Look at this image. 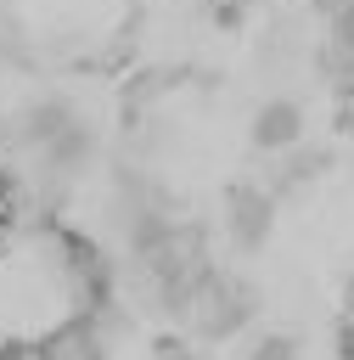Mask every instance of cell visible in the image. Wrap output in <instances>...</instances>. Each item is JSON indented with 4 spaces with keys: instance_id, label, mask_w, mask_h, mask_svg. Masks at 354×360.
I'll list each match as a JSON object with an SVG mask.
<instances>
[{
    "instance_id": "obj_1",
    "label": "cell",
    "mask_w": 354,
    "mask_h": 360,
    "mask_svg": "<svg viewBox=\"0 0 354 360\" xmlns=\"http://www.w3.org/2000/svg\"><path fill=\"white\" fill-rule=\"evenodd\" d=\"M258 309H264V298H258L253 281H242V276H230V270H202V281L191 287V304H185L180 321H185L202 343H225V338H236L242 326H253Z\"/></svg>"
},
{
    "instance_id": "obj_7",
    "label": "cell",
    "mask_w": 354,
    "mask_h": 360,
    "mask_svg": "<svg viewBox=\"0 0 354 360\" xmlns=\"http://www.w3.org/2000/svg\"><path fill=\"white\" fill-rule=\"evenodd\" d=\"M185 79H191L185 68H140V73H129V79H124V112H140V107H152L157 96L180 90Z\"/></svg>"
},
{
    "instance_id": "obj_11",
    "label": "cell",
    "mask_w": 354,
    "mask_h": 360,
    "mask_svg": "<svg viewBox=\"0 0 354 360\" xmlns=\"http://www.w3.org/2000/svg\"><path fill=\"white\" fill-rule=\"evenodd\" d=\"M332 343H337V360H354V315H343L332 326Z\"/></svg>"
},
{
    "instance_id": "obj_9",
    "label": "cell",
    "mask_w": 354,
    "mask_h": 360,
    "mask_svg": "<svg viewBox=\"0 0 354 360\" xmlns=\"http://www.w3.org/2000/svg\"><path fill=\"white\" fill-rule=\"evenodd\" d=\"M247 360H303V343L292 332H258L253 349H247Z\"/></svg>"
},
{
    "instance_id": "obj_4",
    "label": "cell",
    "mask_w": 354,
    "mask_h": 360,
    "mask_svg": "<svg viewBox=\"0 0 354 360\" xmlns=\"http://www.w3.org/2000/svg\"><path fill=\"white\" fill-rule=\"evenodd\" d=\"M326 169H332V146H309V141H298L292 152H281V158H275L270 186H264V191H270L275 202H292V197H303Z\"/></svg>"
},
{
    "instance_id": "obj_6",
    "label": "cell",
    "mask_w": 354,
    "mask_h": 360,
    "mask_svg": "<svg viewBox=\"0 0 354 360\" xmlns=\"http://www.w3.org/2000/svg\"><path fill=\"white\" fill-rule=\"evenodd\" d=\"M298 62H303V22L298 17H270V28L258 34V73L287 79Z\"/></svg>"
},
{
    "instance_id": "obj_12",
    "label": "cell",
    "mask_w": 354,
    "mask_h": 360,
    "mask_svg": "<svg viewBox=\"0 0 354 360\" xmlns=\"http://www.w3.org/2000/svg\"><path fill=\"white\" fill-rule=\"evenodd\" d=\"M348 309H354V276H348Z\"/></svg>"
},
{
    "instance_id": "obj_5",
    "label": "cell",
    "mask_w": 354,
    "mask_h": 360,
    "mask_svg": "<svg viewBox=\"0 0 354 360\" xmlns=\"http://www.w3.org/2000/svg\"><path fill=\"white\" fill-rule=\"evenodd\" d=\"M39 360H107V332L96 315H73L39 338Z\"/></svg>"
},
{
    "instance_id": "obj_8",
    "label": "cell",
    "mask_w": 354,
    "mask_h": 360,
    "mask_svg": "<svg viewBox=\"0 0 354 360\" xmlns=\"http://www.w3.org/2000/svg\"><path fill=\"white\" fill-rule=\"evenodd\" d=\"M309 62H315V73L337 90V84H348V79H354V39H348L343 28H332V34L315 45V56H309Z\"/></svg>"
},
{
    "instance_id": "obj_3",
    "label": "cell",
    "mask_w": 354,
    "mask_h": 360,
    "mask_svg": "<svg viewBox=\"0 0 354 360\" xmlns=\"http://www.w3.org/2000/svg\"><path fill=\"white\" fill-rule=\"evenodd\" d=\"M247 141H253V152H270V158L292 152V146L303 141V101H292V96H264V101L253 107Z\"/></svg>"
},
{
    "instance_id": "obj_10",
    "label": "cell",
    "mask_w": 354,
    "mask_h": 360,
    "mask_svg": "<svg viewBox=\"0 0 354 360\" xmlns=\"http://www.w3.org/2000/svg\"><path fill=\"white\" fill-rule=\"evenodd\" d=\"M197 6H208V17H214L219 28H242V17H247L253 0H197Z\"/></svg>"
},
{
    "instance_id": "obj_2",
    "label": "cell",
    "mask_w": 354,
    "mask_h": 360,
    "mask_svg": "<svg viewBox=\"0 0 354 360\" xmlns=\"http://www.w3.org/2000/svg\"><path fill=\"white\" fill-rule=\"evenodd\" d=\"M225 231H230L236 253H258L270 242V231H275V197L258 180H236L225 191Z\"/></svg>"
}]
</instances>
